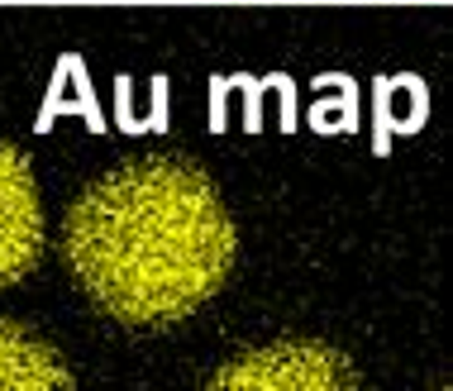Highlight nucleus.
Masks as SVG:
<instances>
[{
	"label": "nucleus",
	"mask_w": 453,
	"mask_h": 391,
	"mask_svg": "<svg viewBox=\"0 0 453 391\" xmlns=\"http://www.w3.org/2000/svg\"><path fill=\"white\" fill-rule=\"evenodd\" d=\"M0 391H72V372L48 339L0 320Z\"/></svg>",
	"instance_id": "obj_4"
},
{
	"label": "nucleus",
	"mask_w": 453,
	"mask_h": 391,
	"mask_svg": "<svg viewBox=\"0 0 453 391\" xmlns=\"http://www.w3.org/2000/svg\"><path fill=\"white\" fill-rule=\"evenodd\" d=\"M239 229L187 157H134L72 201L63 258L77 287L125 325H173L225 287Z\"/></svg>",
	"instance_id": "obj_1"
},
{
	"label": "nucleus",
	"mask_w": 453,
	"mask_h": 391,
	"mask_svg": "<svg viewBox=\"0 0 453 391\" xmlns=\"http://www.w3.org/2000/svg\"><path fill=\"white\" fill-rule=\"evenodd\" d=\"M205 391H363L353 363L320 339H281L239 353Z\"/></svg>",
	"instance_id": "obj_2"
},
{
	"label": "nucleus",
	"mask_w": 453,
	"mask_h": 391,
	"mask_svg": "<svg viewBox=\"0 0 453 391\" xmlns=\"http://www.w3.org/2000/svg\"><path fill=\"white\" fill-rule=\"evenodd\" d=\"M43 253V205L34 167L15 143H0V287L19 282Z\"/></svg>",
	"instance_id": "obj_3"
}]
</instances>
